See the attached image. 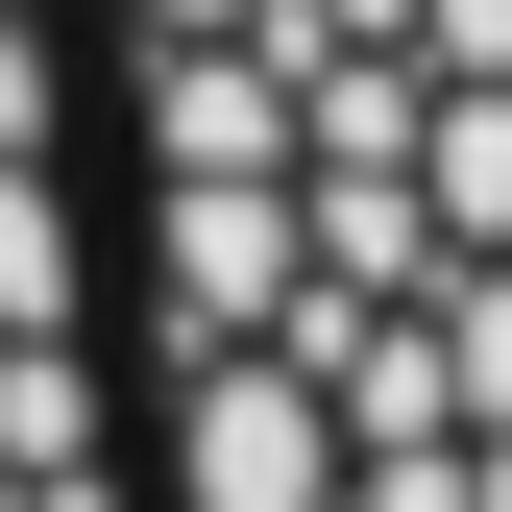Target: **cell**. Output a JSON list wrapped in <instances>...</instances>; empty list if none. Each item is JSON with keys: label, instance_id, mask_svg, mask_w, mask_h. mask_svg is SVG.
I'll use <instances>...</instances> for the list:
<instances>
[{"label": "cell", "instance_id": "6da1fadb", "mask_svg": "<svg viewBox=\"0 0 512 512\" xmlns=\"http://www.w3.org/2000/svg\"><path fill=\"white\" fill-rule=\"evenodd\" d=\"M122 391H512V0H74Z\"/></svg>", "mask_w": 512, "mask_h": 512}, {"label": "cell", "instance_id": "7a4b0ae2", "mask_svg": "<svg viewBox=\"0 0 512 512\" xmlns=\"http://www.w3.org/2000/svg\"><path fill=\"white\" fill-rule=\"evenodd\" d=\"M0 512H147V488H122V317H98L74 0H0Z\"/></svg>", "mask_w": 512, "mask_h": 512}]
</instances>
